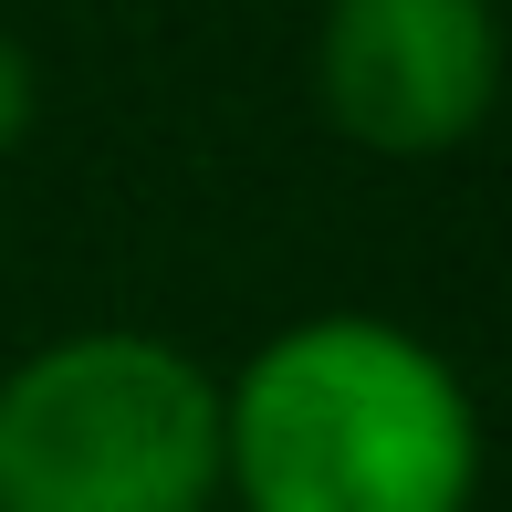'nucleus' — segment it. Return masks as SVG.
I'll return each instance as SVG.
<instances>
[{"label":"nucleus","mask_w":512,"mask_h":512,"mask_svg":"<svg viewBox=\"0 0 512 512\" xmlns=\"http://www.w3.org/2000/svg\"><path fill=\"white\" fill-rule=\"evenodd\" d=\"M220 492L241 512H471L481 408L429 335L304 314L220 387Z\"/></svg>","instance_id":"obj_1"},{"label":"nucleus","mask_w":512,"mask_h":512,"mask_svg":"<svg viewBox=\"0 0 512 512\" xmlns=\"http://www.w3.org/2000/svg\"><path fill=\"white\" fill-rule=\"evenodd\" d=\"M32 126H42V63L21 53L11 32H0V157H11Z\"/></svg>","instance_id":"obj_4"},{"label":"nucleus","mask_w":512,"mask_h":512,"mask_svg":"<svg viewBox=\"0 0 512 512\" xmlns=\"http://www.w3.org/2000/svg\"><path fill=\"white\" fill-rule=\"evenodd\" d=\"M314 105L366 157H398V168L460 157L502 105V11L492 0H324Z\"/></svg>","instance_id":"obj_3"},{"label":"nucleus","mask_w":512,"mask_h":512,"mask_svg":"<svg viewBox=\"0 0 512 512\" xmlns=\"http://www.w3.org/2000/svg\"><path fill=\"white\" fill-rule=\"evenodd\" d=\"M220 377L147 324H74L0 377V512H209Z\"/></svg>","instance_id":"obj_2"}]
</instances>
